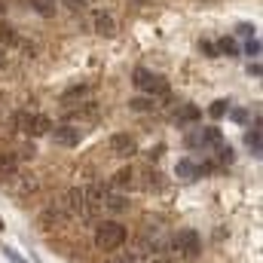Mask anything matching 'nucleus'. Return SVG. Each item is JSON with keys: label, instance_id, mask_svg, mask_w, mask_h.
<instances>
[{"label": "nucleus", "instance_id": "f257e3e1", "mask_svg": "<svg viewBox=\"0 0 263 263\" xmlns=\"http://www.w3.org/2000/svg\"><path fill=\"white\" fill-rule=\"evenodd\" d=\"M126 239H129V233H126V227L117 223V220H104V223H98V230H95V248L104 251V254L123 248Z\"/></svg>", "mask_w": 263, "mask_h": 263}, {"label": "nucleus", "instance_id": "f03ea898", "mask_svg": "<svg viewBox=\"0 0 263 263\" xmlns=\"http://www.w3.org/2000/svg\"><path fill=\"white\" fill-rule=\"evenodd\" d=\"M132 83H135V89H141V92H147V95H153V98H165V95L172 92L168 80H165L162 73H153V70H147V67H135V73H132Z\"/></svg>", "mask_w": 263, "mask_h": 263}, {"label": "nucleus", "instance_id": "7ed1b4c3", "mask_svg": "<svg viewBox=\"0 0 263 263\" xmlns=\"http://www.w3.org/2000/svg\"><path fill=\"white\" fill-rule=\"evenodd\" d=\"M220 141H223V135H220L217 126H199L193 135H187V138H184V144H187L190 150H196V147L208 150V147H217Z\"/></svg>", "mask_w": 263, "mask_h": 263}, {"label": "nucleus", "instance_id": "20e7f679", "mask_svg": "<svg viewBox=\"0 0 263 263\" xmlns=\"http://www.w3.org/2000/svg\"><path fill=\"white\" fill-rule=\"evenodd\" d=\"M172 251H178L181 257H196L199 251H202L199 233L196 230H181V233H175V239H172Z\"/></svg>", "mask_w": 263, "mask_h": 263}, {"label": "nucleus", "instance_id": "39448f33", "mask_svg": "<svg viewBox=\"0 0 263 263\" xmlns=\"http://www.w3.org/2000/svg\"><path fill=\"white\" fill-rule=\"evenodd\" d=\"M104 196H107V190H104L101 184H89V187H83V199H86V217H98V214L104 211Z\"/></svg>", "mask_w": 263, "mask_h": 263}, {"label": "nucleus", "instance_id": "423d86ee", "mask_svg": "<svg viewBox=\"0 0 263 263\" xmlns=\"http://www.w3.org/2000/svg\"><path fill=\"white\" fill-rule=\"evenodd\" d=\"M62 208H65L67 217H83V220H86V199H83V190H80V187L67 190L65 199H62Z\"/></svg>", "mask_w": 263, "mask_h": 263}, {"label": "nucleus", "instance_id": "0eeeda50", "mask_svg": "<svg viewBox=\"0 0 263 263\" xmlns=\"http://www.w3.org/2000/svg\"><path fill=\"white\" fill-rule=\"evenodd\" d=\"M49 138L59 147H77L83 141V132H80V126H55V129H49Z\"/></svg>", "mask_w": 263, "mask_h": 263}, {"label": "nucleus", "instance_id": "6e6552de", "mask_svg": "<svg viewBox=\"0 0 263 263\" xmlns=\"http://www.w3.org/2000/svg\"><path fill=\"white\" fill-rule=\"evenodd\" d=\"M110 150L117 153V156H123V159H129L138 153V141L132 138L129 132H117L114 138H110Z\"/></svg>", "mask_w": 263, "mask_h": 263}, {"label": "nucleus", "instance_id": "1a4fd4ad", "mask_svg": "<svg viewBox=\"0 0 263 263\" xmlns=\"http://www.w3.org/2000/svg\"><path fill=\"white\" fill-rule=\"evenodd\" d=\"M92 28H95V34H101V37H114V34H117V18H114L110 12L98 9V12H92Z\"/></svg>", "mask_w": 263, "mask_h": 263}, {"label": "nucleus", "instance_id": "9d476101", "mask_svg": "<svg viewBox=\"0 0 263 263\" xmlns=\"http://www.w3.org/2000/svg\"><path fill=\"white\" fill-rule=\"evenodd\" d=\"M9 181H15V184H12V193H15V196H31V193H37V187H40V181H37L34 175H22V172H15Z\"/></svg>", "mask_w": 263, "mask_h": 263}, {"label": "nucleus", "instance_id": "9b49d317", "mask_svg": "<svg viewBox=\"0 0 263 263\" xmlns=\"http://www.w3.org/2000/svg\"><path fill=\"white\" fill-rule=\"evenodd\" d=\"M114 187H117L120 193H129V190H135V187H138V172H135L132 165H123V168L114 175Z\"/></svg>", "mask_w": 263, "mask_h": 263}, {"label": "nucleus", "instance_id": "f8f14e48", "mask_svg": "<svg viewBox=\"0 0 263 263\" xmlns=\"http://www.w3.org/2000/svg\"><path fill=\"white\" fill-rule=\"evenodd\" d=\"M178 126H193V123H199L202 120V110H199L196 104H190V101H184L178 110H175V117H172Z\"/></svg>", "mask_w": 263, "mask_h": 263}, {"label": "nucleus", "instance_id": "ddd939ff", "mask_svg": "<svg viewBox=\"0 0 263 263\" xmlns=\"http://www.w3.org/2000/svg\"><path fill=\"white\" fill-rule=\"evenodd\" d=\"M49 129H52V120L46 114H34L31 123H28V129H25V135L28 138H43V135H49Z\"/></svg>", "mask_w": 263, "mask_h": 263}, {"label": "nucleus", "instance_id": "4468645a", "mask_svg": "<svg viewBox=\"0 0 263 263\" xmlns=\"http://www.w3.org/2000/svg\"><path fill=\"white\" fill-rule=\"evenodd\" d=\"M67 220V214H65V208H62V202L59 205H46L43 208V214H40V227H59V223H65Z\"/></svg>", "mask_w": 263, "mask_h": 263}, {"label": "nucleus", "instance_id": "2eb2a0df", "mask_svg": "<svg viewBox=\"0 0 263 263\" xmlns=\"http://www.w3.org/2000/svg\"><path fill=\"white\" fill-rule=\"evenodd\" d=\"M18 162H22V159H18V153L3 150V153H0V178H6V181H9V178L18 172Z\"/></svg>", "mask_w": 263, "mask_h": 263}, {"label": "nucleus", "instance_id": "dca6fc26", "mask_svg": "<svg viewBox=\"0 0 263 263\" xmlns=\"http://www.w3.org/2000/svg\"><path fill=\"white\" fill-rule=\"evenodd\" d=\"M132 199L126 196V193H107L104 196V208L107 211H114V214H120V211H129Z\"/></svg>", "mask_w": 263, "mask_h": 263}, {"label": "nucleus", "instance_id": "f3484780", "mask_svg": "<svg viewBox=\"0 0 263 263\" xmlns=\"http://www.w3.org/2000/svg\"><path fill=\"white\" fill-rule=\"evenodd\" d=\"M138 187H144V190H159V187H162V175H159L156 168L138 172Z\"/></svg>", "mask_w": 263, "mask_h": 263}, {"label": "nucleus", "instance_id": "a211bd4d", "mask_svg": "<svg viewBox=\"0 0 263 263\" xmlns=\"http://www.w3.org/2000/svg\"><path fill=\"white\" fill-rule=\"evenodd\" d=\"M86 95H89V86H86V83L70 86V89H65V92H62V104H65V107H70V104H80Z\"/></svg>", "mask_w": 263, "mask_h": 263}, {"label": "nucleus", "instance_id": "6ab92c4d", "mask_svg": "<svg viewBox=\"0 0 263 263\" xmlns=\"http://www.w3.org/2000/svg\"><path fill=\"white\" fill-rule=\"evenodd\" d=\"M245 144L251 147V153L260 159V153H263V138H260V120H254V129L251 132H245Z\"/></svg>", "mask_w": 263, "mask_h": 263}, {"label": "nucleus", "instance_id": "aec40b11", "mask_svg": "<svg viewBox=\"0 0 263 263\" xmlns=\"http://www.w3.org/2000/svg\"><path fill=\"white\" fill-rule=\"evenodd\" d=\"M175 175H178L181 181H193V178L199 175V162H193V159H178Z\"/></svg>", "mask_w": 263, "mask_h": 263}, {"label": "nucleus", "instance_id": "412c9836", "mask_svg": "<svg viewBox=\"0 0 263 263\" xmlns=\"http://www.w3.org/2000/svg\"><path fill=\"white\" fill-rule=\"evenodd\" d=\"M129 107L135 114H147V110H156V101L153 95H138V98H129Z\"/></svg>", "mask_w": 263, "mask_h": 263}, {"label": "nucleus", "instance_id": "4be33fe9", "mask_svg": "<svg viewBox=\"0 0 263 263\" xmlns=\"http://www.w3.org/2000/svg\"><path fill=\"white\" fill-rule=\"evenodd\" d=\"M214 46H217V55H230V59L242 55V49H239V43H236L233 37H223V40H217Z\"/></svg>", "mask_w": 263, "mask_h": 263}, {"label": "nucleus", "instance_id": "5701e85b", "mask_svg": "<svg viewBox=\"0 0 263 263\" xmlns=\"http://www.w3.org/2000/svg\"><path fill=\"white\" fill-rule=\"evenodd\" d=\"M18 43V31L9 22H0V46H15Z\"/></svg>", "mask_w": 263, "mask_h": 263}, {"label": "nucleus", "instance_id": "b1692460", "mask_svg": "<svg viewBox=\"0 0 263 263\" xmlns=\"http://www.w3.org/2000/svg\"><path fill=\"white\" fill-rule=\"evenodd\" d=\"M31 6H34V12H40L43 18H52L55 9H59V3H52V0H31Z\"/></svg>", "mask_w": 263, "mask_h": 263}, {"label": "nucleus", "instance_id": "393cba45", "mask_svg": "<svg viewBox=\"0 0 263 263\" xmlns=\"http://www.w3.org/2000/svg\"><path fill=\"white\" fill-rule=\"evenodd\" d=\"M227 110H230V101H227V98H217V101L208 107V117H211V120H220V117H227Z\"/></svg>", "mask_w": 263, "mask_h": 263}, {"label": "nucleus", "instance_id": "a878e982", "mask_svg": "<svg viewBox=\"0 0 263 263\" xmlns=\"http://www.w3.org/2000/svg\"><path fill=\"white\" fill-rule=\"evenodd\" d=\"M242 52H245L248 59H257V55H260V37H257V34H254V37H248V40H245V46H242Z\"/></svg>", "mask_w": 263, "mask_h": 263}, {"label": "nucleus", "instance_id": "bb28decb", "mask_svg": "<svg viewBox=\"0 0 263 263\" xmlns=\"http://www.w3.org/2000/svg\"><path fill=\"white\" fill-rule=\"evenodd\" d=\"M214 153H217V162H220V165H230V162H233V147H230V144L220 141V144L214 147Z\"/></svg>", "mask_w": 263, "mask_h": 263}, {"label": "nucleus", "instance_id": "cd10ccee", "mask_svg": "<svg viewBox=\"0 0 263 263\" xmlns=\"http://www.w3.org/2000/svg\"><path fill=\"white\" fill-rule=\"evenodd\" d=\"M110 254H114L110 263H138V257H135L132 251H120V248H117V251H110Z\"/></svg>", "mask_w": 263, "mask_h": 263}, {"label": "nucleus", "instance_id": "c85d7f7f", "mask_svg": "<svg viewBox=\"0 0 263 263\" xmlns=\"http://www.w3.org/2000/svg\"><path fill=\"white\" fill-rule=\"evenodd\" d=\"M199 52H202L205 59H214V55H217V46H214L211 40H199Z\"/></svg>", "mask_w": 263, "mask_h": 263}, {"label": "nucleus", "instance_id": "c756f323", "mask_svg": "<svg viewBox=\"0 0 263 263\" xmlns=\"http://www.w3.org/2000/svg\"><path fill=\"white\" fill-rule=\"evenodd\" d=\"M227 114H230L236 123H248V110H242V107H230Z\"/></svg>", "mask_w": 263, "mask_h": 263}, {"label": "nucleus", "instance_id": "7c9ffc66", "mask_svg": "<svg viewBox=\"0 0 263 263\" xmlns=\"http://www.w3.org/2000/svg\"><path fill=\"white\" fill-rule=\"evenodd\" d=\"M3 257H6L9 263H28L22 254H15V251H12V248H6V245H3Z\"/></svg>", "mask_w": 263, "mask_h": 263}, {"label": "nucleus", "instance_id": "2f4dec72", "mask_svg": "<svg viewBox=\"0 0 263 263\" xmlns=\"http://www.w3.org/2000/svg\"><path fill=\"white\" fill-rule=\"evenodd\" d=\"M34 144H25V147H18V159H34Z\"/></svg>", "mask_w": 263, "mask_h": 263}, {"label": "nucleus", "instance_id": "473e14b6", "mask_svg": "<svg viewBox=\"0 0 263 263\" xmlns=\"http://www.w3.org/2000/svg\"><path fill=\"white\" fill-rule=\"evenodd\" d=\"M239 34H242V37H254L257 31H254V25H248V22H242V25H239Z\"/></svg>", "mask_w": 263, "mask_h": 263}, {"label": "nucleus", "instance_id": "72a5a7b5", "mask_svg": "<svg viewBox=\"0 0 263 263\" xmlns=\"http://www.w3.org/2000/svg\"><path fill=\"white\" fill-rule=\"evenodd\" d=\"M65 6H70V9H86L89 6V0H62Z\"/></svg>", "mask_w": 263, "mask_h": 263}, {"label": "nucleus", "instance_id": "f704fd0d", "mask_svg": "<svg viewBox=\"0 0 263 263\" xmlns=\"http://www.w3.org/2000/svg\"><path fill=\"white\" fill-rule=\"evenodd\" d=\"M162 150H165V147H162V144H156L153 150H147V159H150V162H153V159H159V156H162Z\"/></svg>", "mask_w": 263, "mask_h": 263}, {"label": "nucleus", "instance_id": "c9c22d12", "mask_svg": "<svg viewBox=\"0 0 263 263\" xmlns=\"http://www.w3.org/2000/svg\"><path fill=\"white\" fill-rule=\"evenodd\" d=\"M248 77H260V65L254 62V65H248Z\"/></svg>", "mask_w": 263, "mask_h": 263}, {"label": "nucleus", "instance_id": "e433bc0d", "mask_svg": "<svg viewBox=\"0 0 263 263\" xmlns=\"http://www.w3.org/2000/svg\"><path fill=\"white\" fill-rule=\"evenodd\" d=\"M0 67H6V46H0Z\"/></svg>", "mask_w": 263, "mask_h": 263}, {"label": "nucleus", "instance_id": "4c0bfd02", "mask_svg": "<svg viewBox=\"0 0 263 263\" xmlns=\"http://www.w3.org/2000/svg\"><path fill=\"white\" fill-rule=\"evenodd\" d=\"M6 12H9V3H6V0H0V15H6Z\"/></svg>", "mask_w": 263, "mask_h": 263}, {"label": "nucleus", "instance_id": "58836bf2", "mask_svg": "<svg viewBox=\"0 0 263 263\" xmlns=\"http://www.w3.org/2000/svg\"><path fill=\"white\" fill-rule=\"evenodd\" d=\"M150 263H172V260H168V257H153Z\"/></svg>", "mask_w": 263, "mask_h": 263}, {"label": "nucleus", "instance_id": "ea45409f", "mask_svg": "<svg viewBox=\"0 0 263 263\" xmlns=\"http://www.w3.org/2000/svg\"><path fill=\"white\" fill-rule=\"evenodd\" d=\"M135 3H141V6H144V3H150V0H135Z\"/></svg>", "mask_w": 263, "mask_h": 263}, {"label": "nucleus", "instance_id": "a19ab883", "mask_svg": "<svg viewBox=\"0 0 263 263\" xmlns=\"http://www.w3.org/2000/svg\"><path fill=\"white\" fill-rule=\"evenodd\" d=\"M3 227H6V223H3V217H0V230H3Z\"/></svg>", "mask_w": 263, "mask_h": 263}]
</instances>
